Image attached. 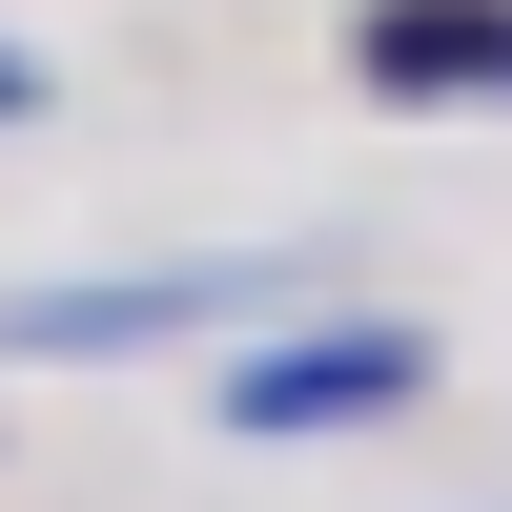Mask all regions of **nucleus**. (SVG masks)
I'll list each match as a JSON object with an SVG mask.
<instances>
[{"mask_svg": "<svg viewBox=\"0 0 512 512\" xmlns=\"http://www.w3.org/2000/svg\"><path fill=\"white\" fill-rule=\"evenodd\" d=\"M410 390H431V328H390V308H308L287 349L226 369V431H246V451H308V431H390Z\"/></svg>", "mask_w": 512, "mask_h": 512, "instance_id": "2", "label": "nucleus"}, {"mask_svg": "<svg viewBox=\"0 0 512 512\" xmlns=\"http://www.w3.org/2000/svg\"><path fill=\"white\" fill-rule=\"evenodd\" d=\"M349 82L369 103H512V0H369Z\"/></svg>", "mask_w": 512, "mask_h": 512, "instance_id": "3", "label": "nucleus"}, {"mask_svg": "<svg viewBox=\"0 0 512 512\" xmlns=\"http://www.w3.org/2000/svg\"><path fill=\"white\" fill-rule=\"evenodd\" d=\"M0 123H41V62H21V41H0Z\"/></svg>", "mask_w": 512, "mask_h": 512, "instance_id": "4", "label": "nucleus"}, {"mask_svg": "<svg viewBox=\"0 0 512 512\" xmlns=\"http://www.w3.org/2000/svg\"><path fill=\"white\" fill-rule=\"evenodd\" d=\"M287 246H226V267H103V287H0V369H123V349H205V328L287 308Z\"/></svg>", "mask_w": 512, "mask_h": 512, "instance_id": "1", "label": "nucleus"}]
</instances>
